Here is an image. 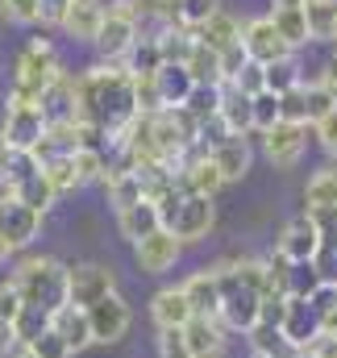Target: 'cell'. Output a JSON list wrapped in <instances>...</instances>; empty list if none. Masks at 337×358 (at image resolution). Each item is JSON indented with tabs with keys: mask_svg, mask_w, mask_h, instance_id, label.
<instances>
[{
	"mask_svg": "<svg viewBox=\"0 0 337 358\" xmlns=\"http://www.w3.org/2000/svg\"><path fill=\"white\" fill-rule=\"evenodd\" d=\"M183 67L192 71V80H196L200 88H225V67H221V55H217L213 46L196 42V50H192V59H187Z\"/></svg>",
	"mask_w": 337,
	"mask_h": 358,
	"instance_id": "obj_31",
	"label": "cell"
},
{
	"mask_svg": "<svg viewBox=\"0 0 337 358\" xmlns=\"http://www.w3.org/2000/svg\"><path fill=\"white\" fill-rule=\"evenodd\" d=\"M117 292V271L104 263H76L71 267V304L76 308H92L104 296Z\"/></svg>",
	"mask_w": 337,
	"mask_h": 358,
	"instance_id": "obj_12",
	"label": "cell"
},
{
	"mask_svg": "<svg viewBox=\"0 0 337 358\" xmlns=\"http://www.w3.org/2000/svg\"><path fill=\"white\" fill-rule=\"evenodd\" d=\"M304 204H308V213L313 208H337V167H321V171L308 176Z\"/></svg>",
	"mask_w": 337,
	"mask_h": 358,
	"instance_id": "obj_36",
	"label": "cell"
},
{
	"mask_svg": "<svg viewBox=\"0 0 337 358\" xmlns=\"http://www.w3.org/2000/svg\"><path fill=\"white\" fill-rule=\"evenodd\" d=\"M159 13L167 25H183V29H200L208 17L221 13V0H159Z\"/></svg>",
	"mask_w": 337,
	"mask_h": 358,
	"instance_id": "obj_25",
	"label": "cell"
},
{
	"mask_svg": "<svg viewBox=\"0 0 337 358\" xmlns=\"http://www.w3.org/2000/svg\"><path fill=\"white\" fill-rule=\"evenodd\" d=\"M308 217L321 229V255H334L337 250V208H313Z\"/></svg>",
	"mask_w": 337,
	"mask_h": 358,
	"instance_id": "obj_47",
	"label": "cell"
},
{
	"mask_svg": "<svg viewBox=\"0 0 337 358\" xmlns=\"http://www.w3.org/2000/svg\"><path fill=\"white\" fill-rule=\"evenodd\" d=\"M313 42H337V0H304Z\"/></svg>",
	"mask_w": 337,
	"mask_h": 358,
	"instance_id": "obj_35",
	"label": "cell"
},
{
	"mask_svg": "<svg viewBox=\"0 0 337 358\" xmlns=\"http://www.w3.org/2000/svg\"><path fill=\"white\" fill-rule=\"evenodd\" d=\"M55 329L63 334V342H67L76 355H84L87 346H96V334H92V317H87V308H76V304L59 308V313H55Z\"/></svg>",
	"mask_w": 337,
	"mask_h": 358,
	"instance_id": "obj_28",
	"label": "cell"
},
{
	"mask_svg": "<svg viewBox=\"0 0 337 358\" xmlns=\"http://www.w3.org/2000/svg\"><path fill=\"white\" fill-rule=\"evenodd\" d=\"M63 76L59 67V55L46 38H34L21 55H17V67H13V88H8V104H42L46 88Z\"/></svg>",
	"mask_w": 337,
	"mask_h": 358,
	"instance_id": "obj_4",
	"label": "cell"
},
{
	"mask_svg": "<svg viewBox=\"0 0 337 358\" xmlns=\"http://www.w3.org/2000/svg\"><path fill=\"white\" fill-rule=\"evenodd\" d=\"M283 334L300 346V350H308L321 334H325V317L317 313V304L308 300V296H287V317H283Z\"/></svg>",
	"mask_w": 337,
	"mask_h": 358,
	"instance_id": "obj_17",
	"label": "cell"
},
{
	"mask_svg": "<svg viewBox=\"0 0 337 358\" xmlns=\"http://www.w3.org/2000/svg\"><path fill=\"white\" fill-rule=\"evenodd\" d=\"M192 317H196V313H192L183 287H163V292H155V300H150V321H155L159 334H179Z\"/></svg>",
	"mask_w": 337,
	"mask_h": 358,
	"instance_id": "obj_20",
	"label": "cell"
},
{
	"mask_svg": "<svg viewBox=\"0 0 337 358\" xmlns=\"http://www.w3.org/2000/svg\"><path fill=\"white\" fill-rule=\"evenodd\" d=\"M317 267H321V279H325V283H337V250L334 255H321Z\"/></svg>",
	"mask_w": 337,
	"mask_h": 358,
	"instance_id": "obj_58",
	"label": "cell"
},
{
	"mask_svg": "<svg viewBox=\"0 0 337 358\" xmlns=\"http://www.w3.org/2000/svg\"><path fill=\"white\" fill-rule=\"evenodd\" d=\"M125 67L142 80V76H159L163 67H167V59H163V46H159V38H138V46L129 50V59H125Z\"/></svg>",
	"mask_w": 337,
	"mask_h": 358,
	"instance_id": "obj_37",
	"label": "cell"
},
{
	"mask_svg": "<svg viewBox=\"0 0 337 358\" xmlns=\"http://www.w3.org/2000/svg\"><path fill=\"white\" fill-rule=\"evenodd\" d=\"M13 255H17V250H13V246H8V238H4V234H0V267H4V263H8V259H13Z\"/></svg>",
	"mask_w": 337,
	"mask_h": 358,
	"instance_id": "obj_59",
	"label": "cell"
},
{
	"mask_svg": "<svg viewBox=\"0 0 337 358\" xmlns=\"http://www.w3.org/2000/svg\"><path fill=\"white\" fill-rule=\"evenodd\" d=\"M287 4H304V0H271V8H287Z\"/></svg>",
	"mask_w": 337,
	"mask_h": 358,
	"instance_id": "obj_61",
	"label": "cell"
},
{
	"mask_svg": "<svg viewBox=\"0 0 337 358\" xmlns=\"http://www.w3.org/2000/svg\"><path fill=\"white\" fill-rule=\"evenodd\" d=\"M13 283L21 292V300L29 308H46V313H59L71 304V267H63L59 259L50 255H34V259H21L13 271Z\"/></svg>",
	"mask_w": 337,
	"mask_h": 358,
	"instance_id": "obj_3",
	"label": "cell"
},
{
	"mask_svg": "<svg viewBox=\"0 0 337 358\" xmlns=\"http://www.w3.org/2000/svg\"><path fill=\"white\" fill-rule=\"evenodd\" d=\"M76 100H80V121L100 129L104 138H121L138 117V76L125 63H104L92 67L76 80Z\"/></svg>",
	"mask_w": 337,
	"mask_h": 358,
	"instance_id": "obj_1",
	"label": "cell"
},
{
	"mask_svg": "<svg viewBox=\"0 0 337 358\" xmlns=\"http://www.w3.org/2000/svg\"><path fill=\"white\" fill-rule=\"evenodd\" d=\"M17 200H21V204H29V208H38V213H46V208L59 200V192L50 187L46 171L38 167V171H29L25 179H17Z\"/></svg>",
	"mask_w": 337,
	"mask_h": 358,
	"instance_id": "obj_34",
	"label": "cell"
},
{
	"mask_svg": "<svg viewBox=\"0 0 337 358\" xmlns=\"http://www.w3.org/2000/svg\"><path fill=\"white\" fill-rule=\"evenodd\" d=\"M104 192H108L113 213H125V208L146 200V179H142V171H121V176H113L104 183Z\"/></svg>",
	"mask_w": 337,
	"mask_h": 358,
	"instance_id": "obj_32",
	"label": "cell"
},
{
	"mask_svg": "<svg viewBox=\"0 0 337 358\" xmlns=\"http://www.w3.org/2000/svg\"><path fill=\"white\" fill-rule=\"evenodd\" d=\"M308 300L317 304V313L325 317V325H329V321H337V283H321Z\"/></svg>",
	"mask_w": 337,
	"mask_h": 358,
	"instance_id": "obj_51",
	"label": "cell"
},
{
	"mask_svg": "<svg viewBox=\"0 0 337 358\" xmlns=\"http://www.w3.org/2000/svg\"><path fill=\"white\" fill-rule=\"evenodd\" d=\"M275 250H279L287 263H317V259H321V229H317V221H313L308 213L292 217V221L283 225Z\"/></svg>",
	"mask_w": 337,
	"mask_h": 358,
	"instance_id": "obj_10",
	"label": "cell"
},
{
	"mask_svg": "<svg viewBox=\"0 0 337 358\" xmlns=\"http://www.w3.org/2000/svg\"><path fill=\"white\" fill-rule=\"evenodd\" d=\"M104 17H108V4H104V0H71L63 29H67L76 42H96L100 29H104Z\"/></svg>",
	"mask_w": 337,
	"mask_h": 358,
	"instance_id": "obj_23",
	"label": "cell"
},
{
	"mask_svg": "<svg viewBox=\"0 0 337 358\" xmlns=\"http://www.w3.org/2000/svg\"><path fill=\"white\" fill-rule=\"evenodd\" d=\"M196 29H183V25H167L163 34H159V46H163V59L167 63H187L192 59V50H196Z\"/></svg>",
	"mask_w": 337,
	"mask_h": 358,
	"instance_id": "obj_38",
	"label": "cell"
},
{
	"mask_svg": "<svg viewBox=\"0 0 337 358\" xmlns=\"http://www.w3.org/2000/svg\"><path fill=\"white\" fill-rule=\"evenodd\" d=\"M221 275V321L229 334H250L262 321L266 300H279L266 259H242V263H217Z\"/></svg>",
	"mask_w": 337,
	"mask_h": 358,
	"instance_id": "obj_2",
	"label": "cell"
},
{
	"mask_svg": "<svg viewBox=\"0 0 337 358\" xmlns=\"http://www.w3.org/2000/svg\"><path fill=\"white\" fill-rule=\"evenodd\" d=\"M321 84H325V88L337 96V50L325 59V67H321Z\"/></svg>",
	"mask_w": 337,
	"mask_h": 358,
	"instance_id": "obj_57",
	"label": "cell"
},
{
	"mask_svg": "<svg viewBox=\"0 0 337 358\" xmlns=\"http://www.w3.org/2000/svg\"><path fill=\"white\" fill-rule=\"evenodd\" d=\"M0 17L17 25H34L42 21V0H0Z\"/></svg>",
	"mask_w": 337,
	"mask_h": 358,
	"instance_id": "obj_45",
	"label": "cell"
},
{
	"mask_svg": "<svg viewBox=\"0 0 337 358\" xmlns=\"http://www.w3.org/2000/svg\"><path fill=\"white\" fill-rule=\"evenodd\" d=\"M196 121H208V117H217V108H221V88H200L196 84V92L187 96V104H183Z\"/></svg>",
	"mask_w": 337,
	"mask_h": 358,
	"instance_id": "obj_43",
	"label": "cell"
},
{
	"mask_svg": "<svg viewBox=\"0 0 337 358\" xmlns=\"http://www.w3.org/2000/svg\"><path fill=\"white\" fill-rule=\"evenodd\" d=\"M179 179H183V192L187 196H217L225 187V176H221L213 150H204V146H192L187 150V159L179 163Z\"/></svg>",
	"mask_w": 337,
	"mask_h": 358,
	"instance_id": "obj_13",
	"label": "cell"
},
{
	"mask_svg": "<svg viewBox=\"0 0 337 358\" xmlns=\"http://www.w3.org/2000/svg\"><path fill=\"white\" fill-rule=\"evenodd\" d=\"M213 159H217V167H221V176L225 183H234V179H242L250 171L254 163V150H250V138H242V134H234V138H225L217 150H213Z\"/></svg>",
	"mask_w": 337,
	"mask_h": 358,
	"instance_id": "obj_29",
	"label": "cell"
},
{
	"mask_svg": "<svg viewBox=\"0 0 337 358\" xmlns=\"http://www.w3.org/2000/svg\"><path fill=\"white\" fill-rule=\"evenodd\" d=\"M337 108V96L321 80H304L300 88H292L283 96V121H300V125H317V121H325L329 113Z\"/></svg>",
	"mask_w": 337,
	"mask_h": 358,
	"instance_id": "obj_6",
	"label": "cell"
},
{
	"mask_svg": "<svg viewBox=\"0 0 337 358\" xmlns=\"http://www.w3.org/2000/svg\"><path fill=\"white\" fill-rule=\"evenodd\" d=\"M29 350H34L38 358H76V350L63 342V334H59L55 325H50V329L38 338V342H29Z\"/></svg>",
	"mask_w": 337,
	"mask_h": 358,
	"instance_id": "obj_46",
	"label": "cell"
},
{
	"mask_svg": "<svg viewBox=\"0 0 337 358\" xmlns=\"http://www.w3.org/2000/svg\"><path fill=\"white\" fill-rule=\"evenodd\" d=\"M42 171H46V179H50V187H55L59 196H67V192L84 187V183H80V171H76V155H59V159L42 163Z\"/></svg>",
	"mask_w": 337,
	"mask_h": 358,
	"instance_id": "obj_40",
	"label": "cell"
},
{
	"mask_svg": "<svg viewBox=\"0 0 337 358\" xmlns=\"http://www.w3.org/2000/svg\"><path fill=\"white\" fill-rule=\"evenodd\" d=\"M167 225V217H163V208L146 196L142 204H134V208H125V213H117V229H121V238L129 242V246H138L142 238H150V234H159Z\"/></svg>",
	"mask_w": 337,
	"mask_h": 358,
	"instance_id": "obj_21",
	"label": "cell"
},
{
	"mask_svg": "<svg viewBox=\"0 0 337 358\" xmlns=\"http://www.w3.org/2000/svg\"><path fill=\"white\" fill-rule=\"evenodd\" d=\"M92 46H96V55H100L104 63H125L129 50L138 46V21H134L129 13H121V8H108L104 29H100V38H96Z\"/></svg>",
	"mask_w": 337,
	"mask_h": 358,
	"instance_id": "obj_8",
	"label": "cell"
},
{
	"mask_svg": "<svg viewBox=\"0 0 337 358\" xmlns=\"http://www.w3.org/2000/svg\"><path fill=\"white\" fill-rule=\"evenodd\" d=\"M271 21H275V29H279L292 46H308V42H313V29H308V13H304V4L271 8Z\"/></svg>",
	"mask_w": 337,
	"mask_h": 358,
	"instance_id": "obj_33",
	"label": "cell"
},
{
	"mask_svg": "<svg viewBox=\"0 0 337 358\" xmlns=\"http://www.w3.org/2000/svg\"><path fill=\"white\" fill-rule=\"evenodd\" d=\"M155 84H159V96H163V108H183L187 96L196 92V80H192V71L183 63H167L155 76Z\"/></svg>",
	"mask_w": 337,
	"mask_h": 358,
	"instance_id": "obj_30",
	"label": "cell"
},
{
	"mask_svg": "<svg viewBox=\"0 0 337 358\" xmlns=\"http://www.w3.org/2000/svg\"><path fill=\"white\" fill-rule=\"evenodd\" d=\"M50 325H55V313H46V308H29V304H25V313L17 317V338H21V346L38 342Z\"/></svg>",
	"mask_w": 337,
	"mask_h": 358,
	"instance_id": "obj_41",
	"label": "cell"
},
{
	"mask_svg": "<svg viewBox=\"0 0 337 358\" xmlns=\"http://www.w3.org/2000/svg\"><path fill=\"white\" fill-rule=\"evenodd\" d=\"M283 121V96L279 92H258L254 96V134H271Z\"/></svg>",
	"mask_w": 337,
	"mask_h": 358,
	"instance_id": "obj_39",
	"label": "cell"
},
{
	"mask_svg": "<svg viewBox=\"0 0 337 358\" xmlns=\"http://www.w3.org/2000/svg\"><path fill=\"white\" fill-rule=\"evenodd\" d=\"M179 255H183V242L171 234L167 225L134 246V263L142 267V275H167V271H175Z\"/></svg>",
	"mask_w": 337,
	"mask_h": 358,
	"instance_id": "obj_16",
	"label": "cell"
},
{
	"mask_svg": "<svg viewBox=\"0 0 337 358\" xmlns=\"http://www.w3.org/2000/svg\"><path fill=\"white\" fill-rule=\"evenodd\" d=\"M304 84V76H300V67L296 63H275V67H266V88L279 92V96H287L292 88H300Z\"/></svg>",
	"mask_w": 337,
	"mask_h": 358,
	"instance_id": "obj_44",
	"label": "cell"
},
{
	"mask_svg": "<svg viewBox=\"0 0 337 358\" xmlns=\"http://www.w3.org/2000/svg\"><path fill=\"white\" fill-rule=\"evenodd\" d=\"M179 334H183V346H187L192 358H225L229 325L221 317H192Z\"/></svg>",
	"mask_w": 337,
	"mask_h": 358,
	"instance_id": "obj_15",
	"label": "cell"
},
{
	"mask_svg": "<svg viewBox=\"0 0 337 358\" xmlns=\"http://www.w3.org/2000/svg\"><path fill=\"white\" fill-rule=\"evenodd\" d=\"M179 287H183V296H187L196 317H221V275H217V267L192 271Z\"/></svg>",
	"mask_w": 337,
	"mask_h": 358,
	"instance_id": "obj_18",
	"label": "cell"
},
{
	"mask_svg": "<svg viewBox=\"0 0 337 358\" xmlns=\"http://www.w3.org/2000/svg\"><path fill=\"white\" fill-rule=\"evenodd\" d=\"M304 355H313V358H337V334H329V329H325V334H321V338L304 350Z\"/></svg>",
	"mask_w": 337,
	"mask_h": 358,
	"instance_id": "obj_55",
	"label": "cell"
},
{
	"mask_svg": "<svg viewBox=\"0 0 337 358\" xmlns=\"http://www.w3.org/2000/svg\"><path fill=\"white\" fill-rule=\"evenodd\" d=\"M138 108H142V113H163V96H159L155 76H142V80H138Z\"/></svg>",
	"mask_w": 337,
	"mask_h": 358,
	"instance_id": "obj_52",
	"label": "cell"
},
{
	"mask_svg": "<svg viewBox=\"0 0 337 358\" xmlns=\"http://www.w3.org/2000/svg\"><path fill=\"white\" fill-rule=\"evenodd\" d=\"M17 346H21V338H17V325H13V321H0V358H8Z\"/></svg>",
	"mask_w": 337,
	"mask_h": 358,
	"instance_id": "obj_56",
	"label": "cell"
},
{
	"mask_svg": "<svg viewBox=\"0 0 337 358\" xmlns=\"http://www.w3.org/2000/svg\"><path fill=\"white\" fill-rule=\"evenodd\" d=\"M87 317H92L96 346H113V342H121V338L129 334V325H134V313H129V304L121 300V292H113V296H104L100 304H92Z\"/></svg>",
	"mask_w": 337,
	"mask_h": 358,
	"instance_id": "obj_14",
	"label": "cell"
},
{
	"mask_svg": "<svg viewBox=\"0 0 337 358\" xmlns=\"http://www.w3.org/2000/svg\"><path fill=\"white\" fill-rule=\"evenodd\" d=\"M42 113H46V121L50 125H59V121H80V100H76V80L63 71L46 96H42Z\"/></svg>",
	"mask_w": 337,
	"mask_h": 358,
	"instance_id": "obj_26",
	"label": "cell"
},
{
	"mask_svg": "<svg viewBox=\"0 0 337 358\" xmlns=\"http://www.w3.org/2000/svg\"><path fill=\"white\" fill-rule=\"evenodd\" d=\"M50 121L42 113V104H4V125H0V138L8 150H21V155H34L46 138Z\"/></svg>",
	"mask_w": 337,
	"mask_h": 358,
	"instance_id": "obj_5",
	"label": "cell"
},
{
	"mask_svg": "<svg viewBox=\"0 0 337 358\" xmlns=\"http://www.w3.org/2000/svg\"><path fill=\"white\" fill-rule=\"evenodd\" d=\"M246 346H250V358H304V350L275 321H258L246 334Z\"/></svg>",
	"mask_w": 337,
	"mask_h": 358,
	"instance_id": "obj_22",
	"label": "cell"
},
{
	"mask_svg": "<svg viewBox=\"0 0 337 358\" xmlns=\"http://www.w3.org/2000/svg\"><path fill=\"white\" fill-rule=\"evenodd\" d=\"M304 358H313V355H304Z\"/></svg>",
	"mask_w": 337,
	"mask_h": 358,
	"instance_id": "obj_62",
	"label": "cell"
},
{
	"mask_svg": "<svg viewBox=\"0 0 337 358\" xmlns=\"http://www.w3.org/2000/svg\"><path fill=\"white\" fill-rule=\"evenodd\" d=\"M76 171H80V183H104V171H108V155L100 146H80L76 150Z\"/></svg>",
	"mask_w": 337,
	"mask_h": 358,
	"instance_id": "obj_42",
	"label": "cell"
},
{
	"mask_svg": "<svg viewBox=\"0 0 337 358\" xmlns=\"http://www.w3.org/2000/svg\"><path fill=\"white\" fill-rule=\"evenodd\" d=\"M67 8H71V0H42V25H59L63 29Z\"/></svg>",
	"mask_w": 337,
	"mask_h": 358,
	"instance_id": "obj_53",
	"label": "cell"
},
{
	"mask_svg": "<svg viewBox=\"0 0 337 358\" xmlns=\"http://www.w3.org/2000/svg\"><path fill=\"white\" fill-rule=\"evenodd\" d=\"M313 138H317V146H321L329 159H337V108L325 117V121H317V125H313Z\"/></svg>",
	"mask_w": 337,
	"mask_h": 358,
	"instance_id": "obj_49",
	"label": "cell"
},
{
	"mask_svg": "<svg viewBox=\"0 0 337 358\" xmlns=\"http://www.w3.org/2000/svg\"><path fill=\"white\" fill-rule=\"evenodd\" d=\"M234 88H242L246 96H258V92H266V67L250 59V63H246V71L234 80Z\"/></svg>",
	"mask_w": 337,
	"mask_h": 358,
	"instance_id": "obj_50",
	"label": "cell"
},
{
	"mask_svg": "<svg viewBox=\"0 0 337 358\" xmlns=\"http://www.w3.org/2000/svg\"><path fill=\"white\" fill-rule=\"evenodd\" d=\"M196 38L204 42V46H213L217 55H225V50H234V46H242V38H246V25L234 17V13H217V17H208L200 29H196Z\"/></svg>",
	"mask_w": 337,
	"mask_h": 358,
	"instance_id": "obj_24",
	"label": "cell"
},
{
	"mask_svg": "<svg viewBox=\"0 0 337 358\" xmlns=\"http://www.w3.org/2000/svg\"><path fill=\"white\" fill-rule=\"evenodd\" d=\"M21 313H25V300H21V292H17V283H13V279L0 283V321H13V325H17Z\"/></svg>",
	"mask_w": 337,
	"mask_h": 358,
	"instance_id": "obj_48",
	"label": "cell"
},
{
	"mask_svg": "<svg viewBox=\"0 0 337 358\" xmlns=\"http://www.w3.org/2000/svg\"><path fill=\"white\" fill-rule=\"evenodd\" d=\"M159 358H192L183 346V334H159Z\"/></svg>",
	"mask_w": 337,
	"mask_h": 358,
	"instance_id": "obj_54",
	"label": "cell"
},
{
	"mask_svg": "<svg viewBox=\"0 0 337 358\" xmlns=\"http://www.w3.org/2000/svg\"><path fill=\"white\" fill-rule=\"evenodd\" d=\"M308 150V125L300 121H279L271 134H262V155L271 159V167H296Z\"/></svg>",
	"mask_w": 337,
	"mask_h": 358,
	"instance_id": "obj_9",
	"label": "cell"
},
{
	"mask_svg": "<svg viewBox=\"0 0 337 358\" xmlns=\"http://www.w3.org/2000/svg\"><path fill=\"white\" fill-rule=\"evenodd\" d=\"M42 217H46V213H38V208H29V204L13 200V204H4V208H0V234L8 238V246H13V250H25V246L42 234Z\"/></svg>",
	"mask_w": 337,
	"mask_h": 358,
	"instance_id": "obj_19",
	"label": "cell"
},
{
	"mask_svg": "<svg viewBox=\"0 0 337 358\" xmlns=\"http://www.w3.org/2000/svg\"><path fill=\"white\" fill-rule=\"evenodd\" d=\"M217 117L229 125V134H250L254 129V96H246L242 88H234V84H225L221 88V108H217Z\"/></svg>",
	"mask_w": 337,
	"mask_h": 358,
	"instance_id": "obj_27",
	"label": "cell"
},
{
	"mask_svg": "<svg viewBox=\"0 0 337 358\" xmlns=\"http://www.w3.org/2000/svg\"><path fill=\"white\" fill-rule=\"evenodd\" d=\"M242 46H246V55H250L254 63H262V67H275V63H292V42L275 29V21H271V13L266 17H250L246 21V38H242Z\"/></svg>",
	"mask_w": 337,
	"mask_h": 358,
	"instance_id": "obj_7",
	"label": "cell"
},
{
	"mask_svg": "<svg viewBox=\"0 0 337 358\" xmlns=\"http://www.w3.org/2000/svg\"><path fill=\"white\" fill-rule=\"evenodd\" d=\"M217 213H213V196H183V204L175 208V217L167 221V229L187 246V242H204L213 229Z\"/></svg>",
	"mask_w": 337,
	"mask_h": 358,
	"instance_id": "obj_11",
	"label": "cell"
},
{
	"mask_svg": "<svg viewBox=\"0 0 337 358\" xmlns=\"http://www.w3.org/2000/svg\"><path fill=\"white\" fill-rule=\"evenodd\" d=\"M8 358H38V355H34L29 346H17V350H13V355H8Z\"/></svg>",
	"mask_w": 337,
	"mask_h": 358,
	"instance_id": "obj_60",
	"label": "cell"
}]
</instances>
